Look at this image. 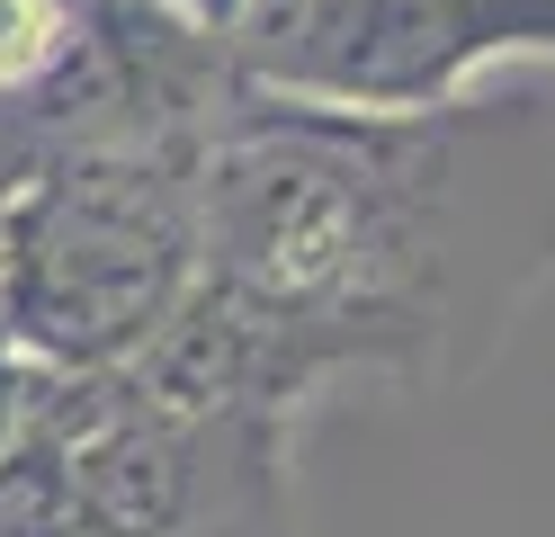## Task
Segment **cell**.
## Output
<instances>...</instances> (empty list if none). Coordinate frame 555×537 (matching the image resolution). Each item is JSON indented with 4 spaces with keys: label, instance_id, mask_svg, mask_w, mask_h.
<instances>
[{
    "label": "cell",
    "instance_id": "obj_6",
    "mask_svg": "<svg viewBox=\"0 0 555 537\" xmlns=\"http://www.w3.org/2000/svg\"><path fill=\"white\" fill-rule=\"evenodd\" d=\"M18 412H27V368L10 349H0V448H10V430H18Z\"/></svg>",
    "mask_w": 555,
    "mask_h": 537
},
{
    "label": "cell",
    "instance_id": "obj_5",
    "mask_svg": "<svg viewBox=\"0 0 555 537\" xmlns=\"http://www.w3.org/2000/svg\"><path fill=\"white\" fill-rule=\"evenodd\" d=\"M0 537H90L81 501H73V465H63V439L46 430V412L27 404L10 448H0Z\"/></svg>",
    "mask_w": 555,
    "mask_h": 537
},
{
    "label": "cell",
    "instance_id": "obj_3",
    "mask_svg": "<svg viewBox=\"0 0 555 537\" xmlns=\"http://www.w3.org/2000/svg\"><path fill=\"white\" fill-rule=\"evenodd\" d=\"M233 81L296 107H448L483 72H555V0H242Z\"/></svg>",
    "mask_w": 555,
    "mask_h": 537
},
{
    "label": "cell",
    "instance_id": "obj_7",
    "mask_svg": "<svg viewBox=\"0 0 555 537\" xmlns=\"http://www.w3.org/2000/svg\"><path fill=\"white\" fill-rule=\"evenodd\" d=\"M162 10H180V18H197V27H216V36H224V27L242 18V0H162Z\"/></svg>",
    "mask_w": 555,
    "mask_h": 537
},
{
    "label": "cell",
    "instance_id": "obj_1",
    "mask_svg": "<svg viewBox=\"0 0 555 537\" xmlns=\"http://www.w3.org/2000/svg\"><path fill=\"white\" fill-rule=\"evenodd\" d=\"M197 278L395 349L448 394L511 349L555 278V99L296 107L251 99L197 143Z\"/></svg>",
    "mask_w": 555,
    "mask_h": 537
},
{
    "label": "cell",
    "instance_id": "obj_2",
    "mask_svg": "<svg viewBox=\"0 0 555 537\" xmlns=\"http://www.w3.org/2000/svg\"><path fill=\"white\" fill-rule=\"evenodd\" d=\"M197 153L54 143L0 189V349L27 376H117L197 286Z\"/></svg>",
    "mask_w": 555,
    "mask_h": 537
},
{
    "label": "cell",
    "instance_id": "obj_4",
    "mask_svg": "<svg viewBox=\"0 0 555 537\" xmlns=\"http://www.w3.org/2000/svg\"><path fill=\"white\" fill-rule=\"evenodd\" d=\"M134 394H153L162 412L189 421H260V430H296L305 404H323L332 385H403L395 349H376L367 332L340 322H305L287 305H260L224 278H197L170 322L117 368ZM412 394V385H403Z\"/></svg>",
    "mask_w": 555,
    "mask_h": 537
}]
</instances>
